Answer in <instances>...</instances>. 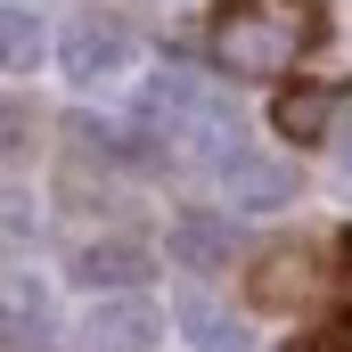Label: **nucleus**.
Instances as JSON below:
<instances>
[{
  "mask_svg": "<svg viewBox=\"0 0 352 352\" xmlns=\"http://www.w3.org/2000/svg\"><path fill=\"white\" fill-rule=\"evenodd\" d=\"M287 352H352V336H295Z\"/></svg>",
  "mask_w": 352,
  "mask_h": 352,
  "instance_id": "9d476101",
  "label": "nucleus"
},
{
  "mask_svg": "<svg viewBox=\"0 0 352 352\" xmlns=\"http://www.w3.org/2000/svg\"><path fill=\"white\" fill-rule=\"evenodd\" d=\"M205 352H246V344H238V336H213V344H205Z\"/></svg>",
  "mask_w": 352,
  "mask_h": 352,
  "instance_id": "9b49d317",
  "label": "nucleus"
},
{
  "mask_svg": "<svg viewBox=\"0 0 352 352\" xmlns=\"http://www.w3.org/2000/svg\"><path fill=\"white\" fill-rule=\"evenodd\" d=\"M33 50H41L33 8H0V58H8V74H25V66H33Z\"/></svg>",
  "mask_w": 352,
  "mask_h": 352,
  "instance_id": "1a4fd4ad",
  "label": "nucleus"
},
{
  "mask_svg": "<svg viewBox=\"0 0 352 352\" xmlns=\"http://www.w3.org/2000/svg\"><path fill=\"white\" fill-rule=\"evenodd\" d=\"M320 287V270H311V254L303 246H270L263 254V270H254V303L263 311H287V303H303Z\"/></svg>",
  "mask_w": 352,
  "mask_h": 352,
  "instance_id": "423d86ee",
  "label": "nucleus"
},
{
  "mask_svg": "<svg viewBox=\"0 0 352 352\" xmlns=\"http://www.w3.org/2000/svg\"><path fill=\"white\" fill-rule=\"evenodd\" d=\"M320 41H328V0H221L213 16V58L246 82H278Z\"/></svg>",
  "mask_w": 352,
  "mask_h": 352,
  "instance_id": "f257e3e1",
  "label": "nucleus"
},
{
  "mask_svg": "<svg viewBox=\"0 0 352 352\" xmlns=\"http://www.w3.org/2000/svg\"><path fill=\"white\" fill-rule=\"evenodd\" d=\"M213 180H221V197L238 205V213H278V205H295V173L278 164V156H263V148H221L213 156Z\"/></svg>",
  "mask_w": 352,
  "mask_h": 352,
  "instance_id": "f03ea898",
  "label": "nucleus"
},
{
  "mask_svg": "<svg viewBox=\"0 0 352 352\" xmlns=\"http://www.w3.org/2000/svg\"><path fill=\"white\" fill-rule=\"evenodd\" d=\"M336 156H344V173H352V123H344V140H336Z\"/></svg>",
  "mask_w": 352,
  "mask_h": 352,
  "instance_id": "f8f14e48",
  "label": "nucleus"
},
{
  "mask_svg": "<svg viewBox=\"0 0 352 352\" xmlns=\"http://www.w3.org/2000/svg\"><path fill=\"white\" fill-rule=\"evenodd\" d=\"M131 58V33L115 25V16H82L74 33H66V74L74 82H98V74H115Z\"/></svg>",
  "mask_w": 352,
  "mask_h": 352,
  "instance_id": "20e7f679",
  "label": "nucleus"
},
{
  "mask_svg": "<svg viewBox=\"0 0 352 352\" xmlns=\"http://www.w3.org/2000/svg\"><path fill=\"white\" fill-rule=\"evenodd\" d=\"M344 287H352V238H344Z\"/></svg>",
  "mask_w": 352,
  "mask_h": 352,
  "instance_id": "ddd939ff",
  "label": "nucleus"
},
{
  "mask_svg": "<svg viewBox=\"0 0 352 352\" xmlns=\"http://www.w3.org/2000/svg\"><path fill=\"white\" fill-rule=\"evenodd\" d=\"M173 254H180L188 270L221 263V254H230V221H213V213H188V221H173Z\"/></svg>",
  "mask_w": 352,
  "mask_h": 352,
  "instance_id": "6e6552de",
  "label": "nucleus"
},
{
  "mask_svg": "<svg viewBox=\"0 0 352 352\" xmlns=\"http://www.w3.org/2000/svg\"><path fill=\"white\" fill-rule=\"evenodd\" d=\"M336 107H344V90H336V82H295V90L270 98V123H278L287 140H320V131L336 123Z\"/></svg>",
  "mask_w": 352,
  "mask_h": 352,
  "instance_id": "39448f33",
  "label": "nucleus"
},
{
  "mask_svg": "<svg viewBox=\"0 0 352 352\" xmlns=\"http://www.w3.org/2000/svg\"><path fill=\"white\" fill-rule=\"evenodd\" d=\"M148 246H82V254H74V278H82L90 295H98V287H140V278H148Z\"/></svg>",
  "mask_w": 352,
  "mask_h": 352,
  "instance_id": "0eeeda50",
  "label": "nucleus"
},
{
  "mask_svg": "<svg viewBox=\"0 0 352 352\" xmlns=\"http://www.w3.org/2000/svg\"><path fill=\"white\" fill-rule=\"evenodd\" d=\"M156 336H164V320H156L148 295H107V303H90V320H82L90 352H148Z\"/></svg>",
  "mask_w": 352,
  "mask_h": 352,
  "instance_id": "7ed1b4c3",
  "label": "nucleus"
}]
</instances>
